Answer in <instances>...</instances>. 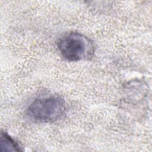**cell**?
I'll use <instances>...</instances> for the list:
<instances>
[{
	"label": "cell",
	"mask_w": 152,
	"mask_h": 152,
	"mask_svg": "<svg viewBox=\"0 0 152 152\" xmlns=\"http://www.w3.org/2000/svg\"><path fill=\"white\" fill-rule=\"evenodd\" d=\"M65 112L64 99L59 96L52 95L35 99L28 106L27 114L34 121L49 123L61 119Z\"/></svg>",
	"instance_id": "obj_1"
},
{
	"label": "cell",
	"mask_w": 152,
	"mask_h": 152,
	"mask_svg": "<svg viewBox=\"0 0 152 152\" xmlns=\"http://www.w3.org/2000/svg\"><path fill=\"white\" fill-rule=\"evenodd\" d=\"M58 49L61 56L69 61H79L90 58L94 52L91 40L83 34L69 32L58 41Z\"/></svg>",
	"instance_id": "obj_2"
},
{
	"label": "cell",
	"mask_w": 152,
	"mask_h": 152,
	"mask_svg": "<svg viewBox=\"0 0 152 152\" xmlns=\"http://www.w3.org/2000/svg\"><path fill=\"white\" fill-rule=\"evenodd\" d=\"M1 147L2 151H18L21 150L17 142L5 132H2L1 134Z\"/></svg>",
	"instance_id": "obj_3"
}]
</instances>
